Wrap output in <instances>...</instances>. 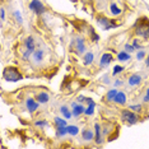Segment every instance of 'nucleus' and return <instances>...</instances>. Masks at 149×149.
<instances>
[{
  "instance_id": "1",
  "label": "nucleus",
  "mask_w": 149,
  "mask_h": 149,
  "mask_svg": "<svg viewBox=\"0 0 149 149\" xmlns=\"http://www.w3.org/2000/svg\"><path fill=\"white\" fill-rule=\"evenodd\" d=\"M3 78L6 82H19L23 79V75L14 66H8L3 70Z\"/></svg>"
},
{
  "instance_id": "2",
  "label": "nucleus",
  "mask_w": 149,
  "mask_h": 149,
  "mask_svg": "<svg viewBox=\"0 0 149 149\" xmlns=\"http://www.w3.org/2000/svg\"><path fill=\"white\" fill-rule=\"evenodd\" d=\"M138 36H141L144 38H149V22L147 19H140L139 24H136V29H135Z\"/></svg>"
},
{
  "instance_id": "3",
  "label": "nucleus",
  "mask_w": 149,
  "mask_h": 149,
  "mask_svg": "<svg viewBox=\"0 0 149 149\" xmlns=\"http://www.w3.org/2000/svg\"><path fill=\"white\" fill-rule=\"evenodd\" d=\"M121 120H124L125 123L130 124V125H134L138 123L139 117L136 113H134V111H131L130 108L129 110H123L121 111Z\"/></svg>"
},
{
  "instance_id": "4",
  "label": "nucleus",
  "mask_w": 149,
  "mask_h": 149,
  "mask_svg": "<svg viewBox=\"0 0 149 149\" xmlns=\"http://www.w3.org/2000/svg\"><path fill=\"white\" fill-rule=\"evenodd\" d=\"M24 52H23V59L24 60H28V57L35 52V40L33 37H27L26 41H24Z\"/></svg>"
},
{
  "instance_id": "5",
  "label": "nucleus",
  "mask_w": 149,
  "mask_h": 149,
  "mask_svg": "<svg viewBox=\"0 0 149 149\" xmlns=\"http://www.w3.org/2000/svg\"><path fill=\"white\" fill-rule=\"evenodd\" d=\"M29 9L33 10L36 14H38V15L45 12V6H43V4L40 1V0H32V1L29 3Z\"/></svg>"
},
{
  "instance_id": "6",
  "label": "nucleus",
  "mask_w": 149,
  "mask_h": 149,
  "mask_svg": "<svg viewBox=\"0 0 149 149\" xmlns=\"http://www.w3.org/2000/svg\"><path fill=\"white\" fill-rule=\"evenodd\" d=\"M97 22H98V24L100 26L103 27V29H111V28H116L117 27V24L110 22L107 18H104V17H100V18L97 19Z\"/></svg>"
},
{
  "instance_id": "7",
  "label": "nucleus",
  "mask_w": 149,
  "mask_h": 149,
  "mask_svg": "<svg viewBox=\"0 0 149 149\" xmlns=\"http://www.w3.org/2000/svg\"><path fill=\"white\" fill-rule=\"evenodd\" d=\"M26 106H27V110H28L29 112H35L40 106V102L38 101H35L33 98H28L26 102Z\"/></svg>"
},
{
  "instance_id": "8",
  "label": "nucleus",
  "mask_w": 149,
  "mask_h": 149,
  "mask_svg": "<svg viewBox=\"0 0 149 149\" xmlns=\"http://www.w3.org/2000/svg\"><path fill=\"white\" fill-rule=\"evenodd\" d=\"M113 60V57H112V55L111 54H108V52H106V54H103L102 55V57H101V60H100V66H107L108 64H111V61Z\"/></svg>"
},
{
  "instance_id": "9",
  "label": "nucleus",
  "mask_w": 149,
  "mask_h": 149,
  "mask_svg": "<svg viewBox=\"0 0 149 149\" xmlns=\"http://www.w3.org/2000/svg\"><path fill=\"white\" fill-rule=\"evenodd\" d=\"M75 49H77V52L79 55H82L86 51V43H84V40L83 38H77L75 41Z\"/></svg>"
},
{
  "instance_id": "10",
  "label": "nucleus",
  "mask_w": 149,
  "mask_h": 149,
  "mask_svg": "<svg viewBox=\"0 0 149 149\" xmlns=\"http://www.w3.org/2000/svg\"><path fill=\"white\" fill-rule=\"evenodd\" d=\"M113 102L117 103V104H125L126 103V94H125L124 92H117Z\"/></svg>"
},
{
  "instance_id": "11",
  "label": "nucleus",
  "mask_w": 149,
  "mask_h": 149,
  "mask_svg": "<svg viewBox=\"0 0 149 149\" xmlns=\"http://www.w3.org/2000/svg\"><path fill=\"white\" fill-rule=\"evenodd\" d=\"M127 82L131 87L138 86V84H140V82H141V75H139V74H133V75L129 78Z\"/></svg>"
},
{
  "instance_id": "12",
  "label": "nucleus",
  "mask_w": 149,
  "mask_h": 149,
  "mask_svg": "<svg viewBox=\"0 0 149 149\" xmlns=\"http://www.w3.org/2000/svg\"><path fill=\"white\" fill-rule=\"evenodd\" d=\"M43 55H45L43 50L37 49V50H35V52L32 54V57H33V60H35V63H40V61H42Z\"/></svg>"
},
{
  "instance_id": "13",
  "label": "nucleus",
  "mask_w": 149,
  "mask_h": 149,
  "mask_svg": "<svg viewBox=\"0 0 149 149\" xmlns=\"http://www.w3.org/2000/svg\"><path fill=\"white\" fill-rule=\"evenodd\" d=\"M82 138H83V140H86V141H91V140H93V138H94L93 131H92V130H89V129H86V130H83V133H82Z\"/></svg>"
},
{
  "instance_id": "14",
  "label": "nucleus",
  "mask_w": 149,
  "mask_h": 149,
  "mask_svg": "<svg viewBox=\"0 0 149 149\" xmlns=\"http://www.w3.org/2000/svg\"><path fill=\"white\" fill-rule=\"evenodd\" d=\"M84 108L82 104H75V106H73V116H75V117H78V116H80L82 113H84Z\"/></svg>"
},
{
  "instance_id": "15",
  "label": "nucleus",
  "mask_w": 149,
  "mask_h": 149,
  "mask_svg": "<svg viewBox=\"0 0 149 149\" xmlns=\"http://www.w3.org/2000/svg\"><path fill=\"white\" fill-rule=\"evenodd\" d=\"M94 131H96V143L101 144V141H102V133H101L100 124H94Z\"/></svg>"
},
{
  "instance_id": "16",
  "label": "nucleus",
  "mask_w": 149,
  "mask_h": 149,
  "mask_svg": "<svg viewBox=\"0 0 149 149\" xmlns=\"http://www.w3.org/2000/svg\"><path fill=\"white\" fill-rule=\"evenodd\" d=\"M36 100L38 101L40 103H46V102H49L50 96H49V94H47L46 92H41V93H38V94H37Z\"/></svg>"
},
{
  "instance_id": "17",
  "label": "nucleus",
  "mask_w": 149,
  "mask_h": 149,
  "mask_svg": "<svg viewBox=\"0 0 149 149\" xmlns=\"http://www.w3.org/2000/svg\"><path fill=\"white\" fill-rule=\"evenodd\" d=\"M93 59H94L93 52H87L83 57V64L84 65H91V64L93 63Z\"/></svg>"
},
{
  "instance_id": "18",
  "label": "nucleus",
  "mask_w": 149,
  "mask_h": 149,
  "mask_svg": "<svg viewBox=\"0 0 149 149\" xmlns=\"http://www.w3.org/2000/svg\"><path fill=\"white\" fill-rule=\"evenodd\" d=\"M117 92H118L117 89H110V91H108L107 94H106V101H107V102L113 101L115 97H116V94H117Z\"/></svg>"
},
{
  "instance_id": "19",
  "label": "nucleus",
  "mask_w": 149,
  "mask_h": 149,
  "mask_svg": "<svg viewBox=\"0 0 149 149\" xmlns=\"http://www.w3.org/2000/svg\"><path fill=\"white\" fill-rule=\"evenodd\" d=\"M60 112L64 115V117H65V118H72V116H73V112H72V111H69V108H68L66 106H61V107H60Z\"/></svg>"
},
{
  "instance_id": "20",
  "label": "nucleus",
  "mask_w": 149,
  "mask_h": 149,
  "mask_svg": "<svg viewBox=\"0 0 149 149\" xmlns=\"http://www.w3.org/2000/svg\"><path fill=\"white\" fill-rule=\"evenodd\" d=\"M130 54L126 52V51H121V52H118V55H117V60H120V61H127L129 59H130Z\"/></svg>"
},
{
  "instance_id": "21",
  "label": "nucleus",
  "mask_w": 149,
  "mask_h": 149,
  "mask_svg": "<svg viewBox=\"0 0 149 149\" xmlns=\"http://www.w3.org/2000/svg\"><path fill=\"white\" fill-rule=\"evenodd\" d=\"M68 134V126H57L56 127V135L57 136H64Z\"/></svg>"
},
{
  "instance_id": "22",
  "label": "nucleus",
  "mask_w": 149,
  "mask_h": 149,
  "mask_svg": "<svg viewBox=\"0 0 149 149\" xmlns=\"http://www.w3.org/2000/svg\"><path fill=\"white\" fill-rule=\"evenodd\" d=\"M78 133H79V127L75 126V125H68V134L70 135H77Z\"/></svg>"
},
{
  "instance_id": "23",
  "label": "nucleus",
  "mask_w": 149,
  "mask_h": 149,
  "mask_svg": "<svg viewBox=\"0 0 149 149\" xmlns=\"http://www.w3.org/2000/svg\"><path fill=\"white\" fill-rule=\"evenodd\" d=\"M110 10L111 13H112L113 15H118V14H121V9L118 8V6L116 4H111L110 5Z\"/></svg>"
},
{
  "instance_id": "24",
  "label": "nucleus",
  "mask_w": 149,
  "mask_h": 149,
  "mask_svg": "<svg viewBox=\"0 0 149 149\" xmlns=\"http://www.w3.org/2000/svg\"><path fill=\"white\" fill-rule=\"evenodd\" d=\"M54 123H55L56 127L57 126H68V125H66V120H64V118H61V117H55Z\"/></svg>"
},
{
  "instance_id": "25",
  "label": "nucleus",
  "mask_w": 149,
  "mask_h": 149,
  "mask_svg": "<svg viewBox=\"0 0 149 149\" xmlns=\"http://www.w3.org/2000/svg\"><path fill=\"white\" fill-rule=\"evenodd\" d=\"M129 108H130L131 111H134V112H140V111L143 110V106H141V104H131Z\"/></svg>"
},
{
  "instance_id": "26",
  "label": "nucleus",
  "mask_w": 149,
  "mask_h": 149,
  "mask_svg": "<svg viewBox=\"0 0 149 149\" xmlns=\"http://www.w3.org/2000/svg\"><path fill=\"white\" fill-rule=\"evenodd\" d=\"M94 107H96V106H88L86 110H84V115H87V116H91V115H93Z\"/></svg>"
},
{
  "instance_id": "27",
  "label": "nucleus",
  "mask_w": 149,
  "mask_h": 149,
  "mask_svg": "<svg viewBox=\"0 0 149 149\" xmlns=\"http://www.w3.org/2000/svg\"><path fill=\"white\" fill-rule=\"evenodd\" d=\"M124 70V66H121V65H116L113 68V72H112V74L113 75H116V74H118V73H121Z\"/></svg>"
},
{
  "instance_id": "28",
  "label": "nucleus",
  "mask_w": 149,
  "mask_h": 149,
  "mask_svg": "<svg viewBox=\"0 0 149 149\" xmlns=\"http://www.w3.org/2000/svg\"><path fill=\"white\" fill-rule=\"evenodd\" d=\"M134 50H135V47H134L133 43H131V45H130V43H127V45H125V51H126V52L130 54V52H133Z\"/></svg>"
},
{
  "instance_id": "29",
  "label": "nucleus",
  "mask_w": 149,
  "mask_h": 149,
  "mask_svg": "<svg viewBox=\"0 0 149 149\" xmlns=\"http://www.w3.org/2000/svg\"><path fill=\"white\" fill-rule=\"evenodd\" d=\"M47 121L46 120H40V121H36V126H40V127H45L47 126Z\"/></svg>"
},
{
  "instance_id": "30",
  "label": "nucleus",
  "mask_w": 149,
  "mask_h": 149,
  "mask_svg": "<svg viewBox=\"0 0 149 149\" xmlns=\"http://www.w3.org/2000/svg\"><path fill=\"white\" fill-rule=\"evenodd\" d=\"M14 17H15V21L18 22V23H22V22H23V19H22V14H21V13H19L18 10L14 12Z\"/></svg>"
},
{
  "instance_id": "31",
  "label": "nucleus",
  "mask_w": 149,
  "mask_h": 149,
  "mask_svg": "<svg viewBox=\"0 0 149 149\" xmlns=\"http://www.w3.org/2000/svg\"><path fill=\"white\" fill-rule=\"evenodd\" d=\"M145 57V52H144V50H139L138 54H136V59L138 60H143Z\"/></svg>"
},
{
  "instance_id": "32",
  "label": "nucleus",
  "mask_w": 149,
  "mask_h": 149,
  "mask_svg": "<svg viewBox=\"0 0 149 149\" xmlns=\"http://www.w3.org/2000/svg\"><path fill=\"white\" fill-rule=\"evenodd\" d=\"M133 45H134L135 49H139V50H141V49H143V47H141V45H140V43H139V40H138V38H135V40H134Z\"/></svg>"
},
{
  "instance_id": "33",
  "label": "nucleus",
  "mask_w": 149,
  "mask_h": 149,
  "mask_svg": "<svg viewBox=\"0 0 149 149\" xmlns=\"http://www.w3.org/2000/svg\"><path fill=\"white\" fill-rule=\"evenodd\" d=\"M86 101H87L88 106H96V103H94V101L92 100V98H86Z\"/></svg>"
},
{
  "instance_id": "34",
  "label": "nucleus",
  "mask_w": 149,
  "mask_h": 149,
  "mask_svg": "<svg viewBox=\"0 0 149 149\" xmlns=\"http://www.w3.org/2000/svg\"><path fill=\"white\" fill-rule=\"evenodd\" d=\"M144 102H149V88L147 89V93H145V96H144Z\"/></svg>"
},
{
  "instance_id": "35",
  "label": "nucleus",
  "mask_w": 149,
  "mask_h": 149,
  "mask_svg": "<svg viewBox=\"0 0 149 149\" xmlns=\"http://www.w3.org/2000/svg\"><path fill=\"white\" fill-rule=\"evenodd\" d=\"M91 35L93 36V41H98V36L96 35V33H94L93 29H91Z\"/></svg>"
},
{
  "instance_id": "36",
  "label": "nucleus",
  "mask_w": 149,
  "mask_h": 149,
  "mask_svg": "<svg viewBox=\"0 0 149 149\" xmlns=\"http://www.w3.org/2000/svg\"><path fill=\"white\" fill-rule=\"evenodd\" d=\"M0 14H1V22L3 21H4V19H5V10H4V9H0Z\"/></svg>"
},
{
  "instance_id": "37",
  "label": "nucleus",
  "mask_w": 149,
  "mask_h": 149,
  "mask_svg": "<svg viewBox=\"0 0 149 149\" xmlns=\"http://www.w3.org/2000/svg\"><path fill=\"white\" fill-rule=\"evenodd\" d=\"M83 101H86V98H84V96H79V97H78V102H83Z\"/></svg>"
},
{
  "instance_id": "38",
  "label": "nucleus",
  "mask_w": 149,
  "mask_h": 149,
  "mask_svg": "<svg viewBox=\"0 0 149 149\" xmlns=\"http://www.w3.org/2000/svg\"><path fill=\"white\" fill-rule=\"evenodd\" d=\"M121 84H123L121 80H116V82H115V86H121Z\"/></svg>"
},
{
  "instance_id": "39",
  "label": "nucleus",
  "mask_w": 149,
  "mask_h": 149,
  "mask_svg": "<svg viewBox=\"0 0 149 149\" xmlns=\"http://www.w3.org/2000/svg\"><path fill=\"white\" fill-rule=\"evenodd\" d=\"M145 64H147V66L149 68V55L147 56V59H145Z\"/></svg>"
},
{
  "instance_id": "40",
  "label": "nucleus",
  "mask_w": 149,
  "mask_h": 149,
  "mask_svg": "<svg viewBox=\"0 0 149 149\" xmlns=\"http://www.w3.org/2000/svg\"><path fill=\"white\" fill-rule=\"evenodd\" d=\"M72 1H77V0H72Z\"/></svg>"
}]
</instances>
